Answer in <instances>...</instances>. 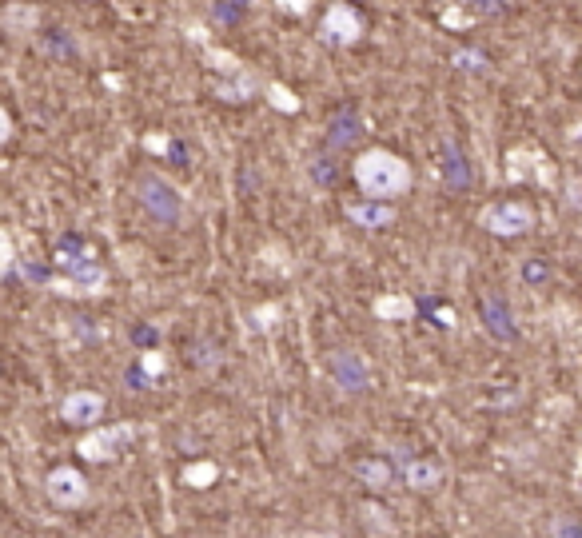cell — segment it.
<instances>
[{"mask_svg":"<svg viewBox=\"0 0 582 538\" xmlns=\"http://www.w3.org/2000/svg\"><path fill=\"white\" fill-rule=\"evenodd\" d=\"M216 479H220V467H216V463H208V459H204V463L184 467V483H188V487H196V491H208Z\"/></svg>","mask_w":582,"mask_h":538,"instance_id":"cell-21","label":"cell"},{"mask_svg":"<svg viewBox=\"0 0 582 538\" xmlns=\"http://www.w3.org/2000/svg\"><path fill=\"white\" fill-rule=\"evenodd\" d=\"M363 32H367V20H363V12H359L351 0H331V4L323 8L319 36H323L327 44H335V48H351V44L363 40Z\"/></svg>","mask_w":582,"mask_h":538,"instance_id":"cell-8","label":"cell"},{"mask_svg":"<svg viewBox=\"0 0 582 538\" xmlns=\"http://www.w3.org/2000/svg\"><path fill=\"white\" fill-rule=\"evenodd\" d=\"M252 96H256L252 72H232V76H224V80L216 84V100H224V104H244V100H252Z\"/></svg>","mask_w":582,"mask_h":538,"instance_id":"cell-16","label":"cell"},{"mask_svg":"<svg viewBox=\"0 0 582 538\" xmlns=\"http://www.w3.org/2000/svg\"><path fill=\"white\" fill-rule=\"evenodd\" d=\"M539 224V212L535 204L527 200H495L479 212V228L487 236H499V240H519V236H531Z\"/></svg>","mask_w":582,"mask_h":538,"instance_id":"cell-3","label":"cell"},{"mask_svg":"<svg viewBox=\"0 0 582 538\" xmlns=\"http://www.w3.org/2000/svg\"><path fill=\"white\" fill-rule=\"evenodd\" d=\"M399 479H403L407 491H415V495H431V491H439V487L447 483V467H443L439 459L415 455V459H403Z\"/></svg>","mask_w":582,"mask_h":538,"instance_id":"cell-11","label":"cell"},{"mask_svg":"<svg viewBox=\"0 0 582 538\" xmlns=\"http://www.w3.org/2000/svg\"><path fill=\"white\" fill-rule=\"evenodd\" d=\"M268 100H272L280 112H299V108H303V100H299L291 88H284V84H268Z\"/></svg>","mask_w":582,"mask_h":538,"instance_id":"cell-24","label":"cell"},{"mask_svg":"<svg viewBox=\"0 0 582 538\" xmlns=\"http://www.w3.org/2000/svg\"><path fill=\"white\" fill-rule=\"evenodd\" d=\"M575 140H582V128H579V132H575Z\"/></svg>","mask_w":582,"mask_h":538,"instance_id":"cell-32","label":"cell"},{"mask_svg":"<svg viewBox=\"0 0 582 538\" xmlns=\"http://www.w3.org/2000/svg\"><path fill=\"white\" fill-rule=\"evenodd\" d=\"M359 136H363V128H359V116H351V112L335 116V124H331V144H335V148H347V144H355Z\"/></svg>","mask_w":582,"mask_h":538,"instance_id":"cell-20","label":"cell"},{"mask_svg":"<svg viewBox=\"0 0 582 538\" xmlns=\"http://www.w3.org/2000/svg\"><path fill=\"white\" fill-rule=\"evenodd\" d=\"M455 4H463L475 20H483V16H491V12H499V0H455Z\"/></svg>","mask_w":582,"mask_h":538,"instance_id":"cell-27","label":"cell"},{"mask_svg":"<svg viewBox=\"0 0 582 538\" xmlns=\"http://www.w3.org/2000/svg\"><path fill=\"white\" fill-rule=\"evenodd\" d=\"M56 268L64 275H56L52 291L60 295H100L108 287V271L96 260V252L80 240V236H64L56 248Z\"/></svg>","mask_w":582,"mask_h":538,"instance_id":"cell-2","label":"cell"},{"mask_svg":"<svg viewBox=\"0 0 582 538\" xmlns=\"http://www.w3.org/2000/svg\"><path fill=\"white\" fill-rule=\"evenodd\" d=\"M487 311H491V327H495V331H499V335L507 339V335H511L515 327H507V315H503V303H499V299H491V303H487Z\"/></svg>","mask_w":582,"mask_h":538,"instance_id":"cell-28","label":"cell"},{"mask_svg":"<svg viewBox=\"0 0 582 538\" xmlns=\"http://www.w3.org/2000/svg\"><path fill=\"white\" fill-rule=\"evenodd\" d=\"M327 375L331 383L343 391V395H367L371 383H375V371H371V359L355 347H335L327 355Z\"/></svg>","mask_w":582,"mask_h":538,"instance_id":"cell-5","label":"cell"},{"mask_svg":"<svg viewBox=\"0 0 582 538\" xmlns=\"http://www.w3.org/2000/svg\"><path fill=\"white\" fill-rule=\"evenodd\" d=\"M347 212V220L355 224V228H363V232H379V228H391L395 224V204H387V200H355V204H347L343 208Z\"/></svg>","mask_w":582,"mask_h":538,"instance_id":"cell-13","label":"cell"},{"mask_svg":"<svg viewBox=\"0 0 582 538\" xmlns=\"http://www.w3.org/2000/svg\"><path fill=\"white\" fill-rule=\"evenodd\" d=\"M104 395L100 391H88V387H80V391H68L64 399H60V423L64 427H100V415H104Z\"/></svg>","mask_w":582,"mask_h":538,"instance_id":"cell-10","label":"cell"},{"mask_svg":"<svg viewBox=\"0 0 582 538\" xmlns=\"http://www.w3.org/2000/svg\"><path fill=\"white\" fill-rule=\"evenodd\" d=\"M351 176H355V188L367 196V200H403L411 188H415V168L391 152V148H367L355 156L351 164Z\"/></svg>","mask_w":582,"mask_h":538,"instance_id":"cell-1","label":"cell"},{"mask_svg":"<svg viewBox=\"0 0 582 538\" xmlns=\"http://www.w3.org/2000/svg\"><path fill=\"white\" fill-rule=\"evenodd\" d=\"M551 538H582V519L579 515H571V511L555 515V519H551Z\"/></svg>","mask_w":582,"mask_h":538,"instance_id":"cell-22","label":"cell"},{"mask_svg":"<svg viewBox=\"0 0 582 538\" xmlns=\"http://www.w3.org/2000/svg\"><path fill=\"white\" fill-rule=\"evenodd\" d=\"M144 148H148V152H160V156H168V152H172V136H164V132L156 136V132H152V136H144Z\"/></svg>","mask_w":582,"mask_h":538,"instance_id":"cell-29","label":"cell"},{"mask_svg":"<svg viewBox=\"0 0 582 538\" xmlns=\"http://www.w3.org/2000/svg\"><path fill=\"white\" fill-rule=\"evenodd\" d=\"M503 176H507V184H539V188H555V180H559L555 160L543 148H531V144H519V148L507 152Z\"/></svg>","mask_w":582,"mask_h":538,"instance_id":"cell-6","label":"cell"},{"mask_svg":"<svg viewBox=\"0 0 582 538\" xmlns=\"http://www.w3.org/2000/svg\"><path fill=\"white\" fill-rule=\"evenodd\" d=\"M20 268V256H16V248H12V232L4 228L0 232V271H4V279H12Z\"/></svg>","mask_w":582,"mask_h":538,"instance_id":"cell-23","label":"cell"},{"mask_svg":"<svg viewBox=\"0 0 582 538\" xmlns=\"http://www.w3.org/2000/svg\"><path fill=\"white\" fill-rule=\"evenodd\" d=\"M523 279H527L531 287H543V283L551 279V268H547L539 256H531V260H523Z\"/></svg>","mask_w":582,"mask_h":538,"instance_id":"cell-25","label":"cell"},{"mask_svg":"<svg viewBox=\"0 0 582 538\" xmlns=\"http://www.w3.org/2000/svg\"><path fill=\"white\" fill-rule=\"evenodd\" d=\"M132 439H136V423H100V427H88L80 435L76 455L92 467H104V463H116Z\"/></svg>","mask_w":582,"mask_h":538,"instance_id":"cell-4","label":"cell"},{"mask_svg":"<svg viewBox=\"0 0 582 538\" xmlns=\"http://www.w3.org/2000/svg\"><path fill=\"white\" fill-rule=\"evenodd\" d=\"M0 24H4V32H12V36L36 32V24H40V8H36L32 0H8L4 12H0Z\"/></svg>","mask_w":582,"mask_h":538,"instance_id":"cell-15","label":"cell"},{"mask_svg":"<svg viewBox=\"0 0 582 538\" xmlns=\"http://www.w3.org/2000/svg\"><path fill=\"white\" fill-rule=\"evenodd\" d=\"M451 64H455L459 72H471V76H483V72L491 68L487 52H479V48H451Z\"/></svg>","mask_w":582,"mask_h":538,"instance_id":"cell-19","label":"cell"},{"mask_svg":"<svg viewBox=\"0 0 582 538\" xmlns=\"http://www.w3.org/2000/svg\"><path fill=\"white\" fill-rule=\"evenodd\" d=\"M44 495L60 511H80L92 499V487H88L84 471H76V467H52L44 475Z\"/></svg>","mask_w":582,"mask_h":538,"instance_id":"cell-9","label":"cell"},{"mask_svg":"<svg viewBox=\"0 0 582 538\" xmlns=\"http://www.w3.org/2000/svg\"><path fill=\"white\" fill-rule=\"evenodd\" d=\"M136 196H140L144 212H148L156 224L180 228V220H184V200H180V192H176L168 180H160V176H140V180H136Z\"/></svg>","mask_w":582,"mask_h":538,"instance_id":"cell-7","label":"cell"},{"mask_svg":"<svg viewBox=\"0 0 582 538\" xmlns=\"http://www.w3.org/2000/svg\"><path fill=\"white\" fill-rule=\"evenodd\" d=\"M280 311H284L280 303H264V307H256V311H252V327H260V331H272Z\"/></svg>","mask_w":582,"mask_h":538,"instance_id":"cell-26","label":"cell"},{"mask_svg":"<svg viewBox=\"0 0 582 538\" xmlns=\"http://www.w3.org/2000/svg\"><path fill=\"white\" fill-rule=\"evenodd\" d=\"M371 311L379 315V319H391V323H403V319H415V299L411 295H379L375 303H371Z\"/></svg>","mask_w":582,"mask_h":538,"instance_id":"cell-17","label":"cell"},{"mask_svg":"<svg viewBox=\"0 0 582 538\" xmlns=\"http://www.w3.org/2000/svg\"><path fill=\"white\" fill-rule=\"evenodd\" d=\"M164 371H168V355H164L160 347H148V351H140L136 363L128 367V379H132L136 391H148V387H160Z\"/></svg>","mask_w":582,"mask_h":538,"instance_id":"cell-14","label":"cell"},{"mask_svg":"<svg viewBox=\"0 0 582 538\" xmlns=\"http://www.w3.org/2000/svg\"><path fill=\"white\" fill-rule=\"evenodd\" d=\"M359 523L367 527V535H371V538H391V535H395V523H391V515H387V511H379L375 503H363V507H359Z\"/></svg>","mask_w":582,"mask_h":538,"instance_id":"cell-18","label":"cell"},{"mask_svg":"<svg viewBox=\"0 0 582 538\" xmlns=\"http://www.w3.org/2000/svg\"><path fill=\"white\" fill-rule=\"evenodd\" d=\"M351 475H355L371 495H387V491L395 487V479H399V471H395L383 455H363V459H355V463H351Z\"/></svg>","mask_w":582,"mask_h":538,"instance_id":"cell-12","label":"cell"},{"mask_svg":"<svg viewBox=\"0 0 582 538\" xmlns=\"http://www.w3.org/2000/svg\"><path fill=\"white\" fill-rule=\"evenodd\" d=\"M276 8L288 12V16H307L311 12V0H276Z\"/></svg>","mask_w":582,"mask_h":538,"instance_id":"cell-30","label":"cell"},{"mask_svg":"<svg viewBox=\"0 0 582 538\" xmlns=\"http://www.w3.org/2000/svg\"><path fill=\"white\" fill-rule=\"evenodd\" d=\"M8 140H12V112L0 108V144H8Z\"/></svg>","mask_w":582,"mask_h":538,"instance_id":"cell-31","label":"cell"}]
</instances>
